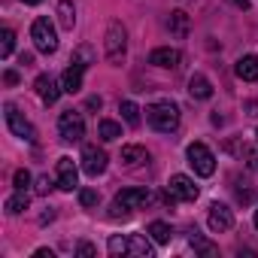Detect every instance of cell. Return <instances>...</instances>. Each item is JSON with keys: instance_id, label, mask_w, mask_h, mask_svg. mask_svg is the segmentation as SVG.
I'll return each instance as SVG.
<instances>
[{"instance_id": "cell-6", "label": "cell", "mask_w": 258, "mask_h": 258, "mask_svg": "<svg viewBox=\"0 0 258 258\" xmlns=\"http://www.w3.org/2000/svg\"><path fill=\"white\" fill-rule=\"evenodd\" d=\"M4 118H7V127L19 137V140H28V143H34L37 140V127L19 112V106L16 103H4Z\"/></svg>"}, {"instance_id": "cell-16", "label": "cell", "mask_w": 258, "mask_h": 258, "mask_svg": "<svg viewBox=\"0 0 258 258\" xmlns=\"http://www.w3.org/2000/svg\"><path fill=\"white\" fill-rule=\"evenodd\" d=\"M188 94H191L195 100H210V97H213V85H210V79H207L204 73H195V76L188 79Z\"/></svg>"}, {"instance_id": "cell-33", "label": "cell", "mask_w": 258, "mask_h": 258, "mask_svg": "<svg viewBox=\"0 0 258 258\" xmlns=\"http://www.w3.org/2000/svg\"><path fill=\"white\" fill-rule=\"evenodd\" d=\"M34 255H37V258H55V252H52V249H37Z\"/></svg>"}, {"instance_id": "cell-14", "label": "cell", "mask_w": 258, "mask_h": 258, "mask_svg": "<svg viewBox=\"0 0 258 258\" xmlns=\"http://www.w3.org/2000/svg\"><path fill=\"white\" fill-rule=\"evenodd\" d=\"M34 88H37V94H40V100H43L46 106L58 103V97H61V91H64V88H58V82H55L52 76H37Z\"/></svg>"}, {"instance_id": "cell-30", "label": "cell", "mask_w": 258, "mask_h": 258, "mask_svg": "<svg viewBox=\"0 0 258 258\" xmlns=\"http://www.w3.org/2000/svg\"><path fill=\"white\" fill-rule=\"evenodd\" d=\"M31 185V173L28 170H16V188H28Z\"/></svg>"}, {"instance_id": "cell-37", "label": "cell", "mask_w": 258, "mask_h": 258, "mask_svg": "<svg viewBox=\"0 0 258 258\" xmlns=\"http://www.w3.org/2000/svg\"><path fill=\"white\" fill-rule=\"evenodd\" d=\"M22 4H28V7H37V4H43V0H22Z\"/></svg>"}, {"instance_id": "cell-12", "label": "cell", "mask_w": 258, "mask_h": 258, "mask_svg": "<svg viewBox=\"0 0 258 258\" xmlns=\"http://www.w3.org/2000/svg\"><path fill=\"white\" fill-rule=\"evenodd\" d=\"M55 176H58V188L61 191H73L76 185H79V167L73 164V158H58V170H55Z\"/></svg>"}, {"instance_id": "cell-9", "label": "cell", "mask_w": 258, "mask_h": 258, "mask_svg": "<svg viewBox=\"0 0 258 258\" xmlns=\"http://www.w3.org/2000/svg\"><path fill=\"white\" fill-rule=\"evenodd\" d=\"M198 185H195V179H188L185 173H173L170 176V182H167V201L173 204V201H198Z\"/></svg>"}, {"instance_id": "cell-13", "label": "cell", "mask_w": 258, "mask_h": 258, "mask_svg": "<svg viewBox=\"0 0 258 258\" xmlns=\"http://www.w3.org/2000/svg\"><path fill=\"white\" fill-rule=\"evenodd\" d=\"M179 61H182L179 49H170V46L155 49V52L149 55V64H155V67H161V70H176V67H179Z\"/></svg>"}, {"instance_id": "cell-36", "label": "cell", "mask_w": 258, "mask_h": 258, "mask_svg": "<svg viewBox=\"0 0 258 258\" xmlns=\"http://www.w3.org/2000/svg\"><path fill=\"white\" fill-rule=\"evenodd\" d=\"M7 82H10V85H13V82H19V73H16V70H10V73H7Z\"/></svg>"}, {"instance_id": "cell-21", "label": "cell", "mask_w": 258, "mask_h": 258, "mask_svg": "<svg viewBox=\"0 0 258 258\" xmlns=\"http://www.w3.org/2000/svg\"><path fill=\"white\" fill-rule=\"evenodd\" d=\"M97 137H100L103 143L118 140V137H121V124L112 121V118H100V121H97Z\"/></svg>"}, {"instance_id": "cell-3", "label": "cell", "mask_w": 258, "mask_h": 258, "mask_svg": "<svg viewBox=\"0 0 258 258\" xmlns=\"http://www.w3.org/2000/svg\"><path fill=\"white\" fill-rule=\"evenodd\" d=\"M103 52H106V61L112 67H121V61L127 55V31L121 22H109L106 37H103Z\"/></svg>"}, {"instance_id": "cell-19", "label": "cell", "mask_w": 258, "mask_h": 258, "mask_svg": "<svg viewBox=\"0 0 258 258\" xmlns=\"http://www.w3.org/2000/svg\"><path fill=\"white\" fill-rule=\"evenodd\" d=\"M146 161H149V152H146L143 146H121V164L140 167V164H146Z\"/></svg>"}, {"instance_id": "cell-29", "label": "cell", "mask_w": 258, "mask_h": 258, "mask_svg": "<svg viewBox=\"0 0 258 258\" xmlns=\"http://www.w3.org/2000/svg\"><path fill=\"white\" fill-rule=\"evenodd\" d=\"M243 158H246V164L258 173V152H255V149H249V146H243Z\"/></svg>"}, {"instance_id": "cell-31", "label": "cell", "mask_w": 258, "mask_h": 258, "mask_svg": "<svg viewBox=\"0 0 258 258\" xmlns=\"http://www.w3.org/2000/svg\"><path fill=\"white\" fill-rule=\"evenodd\" d=\"M52 191V179L49 176H40L37 179V195H49Z\"/></svg>"}, {"instance_id": "cell-20", "label": "cell", "mask_w": 258, "mask_h": 258, "mask_svg": "<svg viewBox=\"0 0 258 258\" xmlns=\"http://www.w3.org/2000/svg\"><path fill=\"white\" fill-rule=\"evenodd\" d=\"M58 25L64 31L76 28V7H73V0H61V4H58Z\"/></svg>"}, {"instance_id": "cell-5", "label": "cell", "mask_w": 258, "mask_h": 258, "mask_svg": "<svg viewBox=\"0 0 258 258\" xmlns=\"http://www.w3.org/2000/svg\"><path fill=\"white\" fill-rule=\"evenodd\" d=\"M31 40H34L37 52H43V55H52V52L58 49V34H55V25H52L49 19H34V25H31Z\"/></svg>"}, {"instance_id": "cell-1", "label": "cell", "mask_w": 258, "mask_h": 258, "mask_svg": "<svg viewBox=\"0 0 258 258\" xmlns=\"http://www.w3.org/2000/svg\"><path fill=\"white\" fill-rule=\"evenodd\" d=\"M146 121L158 134H173L179 127V106L173 100H158L146 106Z\"/></svg>"}, {"instance_id": "cell-24", "label": "cell", "mask_w": 258, "mask_h": 258, "mask_svg": "<svg viewBox=\"0 0 258 258\" xmlns=\"http://www.w3.org/2000/svg\"><path fill=\"white\" fill-rule=\"evenodd\" d=\"M149 237L158 243V246H164V243H170V237H173V228L167 225V222H149Z\"/></svg>"}, {"instance_id": "cell-28", "label": "cell", "mask_w": 258, "mask_h": 258, "mask_svg": "<svg viewBox=\"0 0 258 258\" xmlns=\"http://www.w3.org/2000/svg\"><path fill=\"white\" fill-rule=\"evenodd\" d=\"M79 204H82V207H97V204H100V195H97L94 188H82V191H79Z\"/></svg>"}, {"instance_id": "cell-38", "label": "cell", "mask_w": 258, "mask_h": 258, "mask_svg": "<svg viewBox=\"0 0 258 258\" xmlns=\"http://www.w3.org/2000/svg\"><path fill=\"white\" fill-rule=\"evenodd\" d=\"M252 222H255V228H258V210H255V219H252Z\"/></svg>"}, {"instance_id": "cell-8", "label": "cell", "mask_w": 258, "mask_h": 258, "mask_svg": "<svg viewBox=\"0 0 258 258\" xmlns=\"http://www.w3.org/2000/svg\"><path fill=\"white\" fill-rule=\"evenodd\" d=\"M185 155H188V164H191V170H195L198 176H213V173H216V155L210 152V146L191 143V146L185 149Z\"/></svg>"}, {"instance_id": "cell-4", "label": "cell", "mask_w": 258, "mask_h": 258, "mask_svg": "<svg viewBox=\"0 0 258 258\" xmlns=\"http://www.w3.org/2000/svg\"><path fill=\"white\" fill-rule=\"evenodd\" d=\"M88 61H91V52H88V49H79V52L73 55L70 67H67V70H64V76H61V88H64L67 94H76V91L82 88V76H85Z\"/></svg>"}, {"instance_id": "cell-34", "label": "cell", "mask_w": 258, "mask_h": 258, "mask_svg": "<svg viewBox=\"0 0 258 258\" xmlns=\"http://www.w3.org/2000/svg\"><path fill=\"white\" fill-rule=\"evenodd\" d=\"M100 103H103L100 97H88V109H100Z\"/></svg>"}, {"instance_id": "cell-22", "label": "cell", "mask_w": 258, "mask_h": 258, "mask_svg": "<svg viewBox=\"0 0 258 258\" xmlns=\"http://www.w3.org/2000/svg\"><path fill=\"white\" fill-rule=\"evenodd\" d=\"M167 28H170V34H173V37H179V40H182V37L188 34V16H185L182 10H173V13H170V19H167Z\"/></svg>"}, {"instance_id": "cell-11", "label": "cell", "mask_w": 258, "mask_h": 258, "mask_svg": "<svg viewBox=\"0 0 258 258\" xmlns=\"http://www.w3.org/2000/svg\"><path fill=\"white\" fill-rule=\"evenodd\" d=\"M207 222H210V231L222 234V231H231V228H234V213H231L228 204H219V201H216V204H210Z\"/></svg>"}, {"instance_id": "cell-32", "label": "cell", "mask_w": 258, "mask_h": 258, "mask_svg": "<svg viewBox=\"0 0 258 258\" xmlns=\"http://www.w3.org/2000/svg\"><path fill=\"white\" fill-rule=\"evenodd\" d=\"M76 252H79V255H85V258H91V255H97V249H94L91 243H79V246H76Z\"/></svg>"}, {"instance_id": "cell-18", "label": "cell", "mask_w": 258, "mask_h": 258, "mask_svg": "<svg viewBox=\"0 0 258 258\" xmlns=\"http://www.w3.org/2000/svg\"><path fill=\"white\" fill-rule=\"evenodd\" d=\"M237 76L243 82H255L258 79V55H243L237 61Z\"/></svg>"}, {"instance_id": "cell-23", "label": "cell", "mask_w": 258, "mask_h": 258, "mask_svg": "<svg viewBox=\"0 0 258 258\" xmlns=\"http://www.w3.org/2000/svg\"><path fill=\"white\" fill-rule=\"evenodd\" d=\"M28 204H31L28 188H16V195H13V198H7V213H10V216H19V213H25V210H28Z\"/></svg>"}, {"instance_id": "cell-2", "label": "cell", "mask_w": 258, "mask_h": 258, "mask_svg": "<svg viewBox=\"0 0 258 258\" xmlns=\"http://www.w3.org/2000/svg\"><path fill=\"white\" fill-rule=\"evenodd\" d=\"M149 201H152V195H149L146 188H121V191L115 195L112 207H109V219H127L134 210L146 207Z\"/></svg>"}, {"instance_id": "cell-25", "label": "cell", "mask_w": 258, "mask_h": 258, "mask_svg": "<svg viewBox=\"0 0 258 258\" xmlns=\"http://www.w3.org/2000/svg\"><path fill=\"white\" fill-rule=\"evenodd\" d=\"M118 112H121V118L131 124V127L140 124V106H137L134 100H121V103H118Z\"/></svg>"}, {"instance_id": "cell-15", "label": "cell", "mask_w": 258, "mask_h": 258, "mask_svg": "<svg viewBox=\"0 0 258 258\" xmlns=\"http://www.w3.org/2000/svg\"><path fill=\"white\" fill-rule=\"evenodd\" d=\"M127 255H137V258H152L155 246L143 237V234H127Z\"/></svg>"}, {"instance_id": "cell-7", "label": "cell", "mask_w": 258, "mask_h": 258, "mask_svg": "<svg viewBox=\"0 0 258 258\" xmlns=\"http://www.w3.org/2000/svg\"><path fill=\"white\" fill-rule=\"evenodd\" d=\"M58 134H61L64 143H79L85 137V118H82V112L64 109L61 118H58Z\"/></svg>"}, {"instance_id": "cell-26", "label": "cell", "mask_w": 258, "mask_h": 258, "mask_svg": "<svg viewBox=\"0 0 258 258\" xmlns=\"http://www.w3.org/2000/svg\"><path fill=\"white\" fill-rule=\"evenodd\" d=\"M106 249H109V255H127V234H112L109 237V243H106Z\"/></svg>"}, {"instance_id": "cell-27", "label": "cell", "mask_w": 258, "mask_h": 258, "mask_svg": "<svg viewBox=\"0 0 258 258\" xmlns=\"http://www.w3.org/2000/svg\"><path fill=\"white\" fill-rule=\"evenodd\" d=\"M16 49V34L10 28H4V34H0V58H10Z\"/></svg>"}, {"instance_id": "cell-10", "label": "cell", "mask_w": 258, "mask_h": 258, "mask_svg": "<svg viewBox=\"0 0 258 258\" xmlns=\"http://www.w3.org/2000/svg\"><path fill=\"white\" fill-rule=\"evenodd\" d=\"M106 164H109V158H106V152H103L100 146H85V149H82V170H85L91 179H97V176L106 170Z\"/></svg>"}, {"instance_id": "cell-17", "label": "cell", "mask_w": 258, "mask_h": 258, "mask_svg": "<svg viewBox=\"0 0 258 258\" xmlns=\"http://www.w3.org/2000/svg\"><path fill=\"white\" fill-rule=\"evenodd\" d=\"M188 246H191L195 252H201V255H219V246H216V243H210L198 228H191V231H188Z\"/></svg>"}, {"instance_id": "cell-35", "label": "cell", "mask_w": 258, "mask_h": 258, "mask_svg": "<svg viewBox=\"0 0 258 258\" xmlns=\"http://www.w3.org/2000/svg\"><path fill=\"white\" fill-rule=\"evenodd\" d=\"M228 4H234V7H240V10H249V0H228Z\"/></svg>"}]
</instances>
